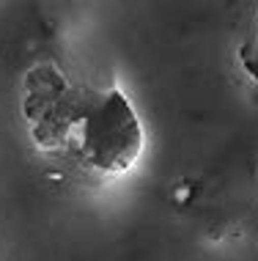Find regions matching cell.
<instances>
[{"instance_id":"6da1fadb","label":"cell","mask_w":258,"mask_h":261,"mask_svg":"<svg viewBox=\"0 0 258 261\" xmlns=\"http://www.w3.org/2000/svg\"><path fill=\"white\" fill-rule=\"evenodd\" d=\"M58 88V99H47L36 91L27 94L31 99H41L39 113H27L39 149L61 151L107 176L132 171L146 138L127 96L118 88L88 91L69 88L66 83Z\"/></svg>"},{"instance_id":"7a4b0ae2","label":"cell","mask_w":258,"mask_h":261,"mask_svg":"<svg viewBox=\"0 0 258 261\" xmlns=\"http://www.w3.org/2000/svg\"><path fill=\"white\" fill-rule=\"evenodd\" d=\"M239 66L245 69V74L250 77L253 83H258V9H255V17L250 22V31L245 41L239 44Z\"/></svg>"}]
</instances>
